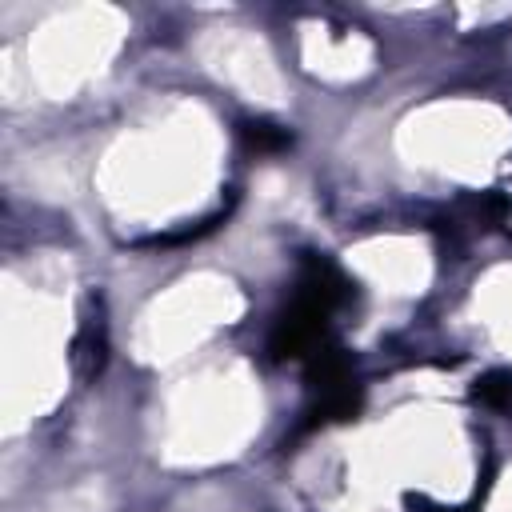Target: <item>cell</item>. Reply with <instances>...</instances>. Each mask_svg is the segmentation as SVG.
Returning a JSON list of instances; mask_svg holds the SVG:
<instances>
[{"instance_id":"obj_1","label":"cell","mask_w":512,"mask_h":512,"mask_svg":"<svg viewBox=\"0 0 512 512\" xmlns=\"http://www.w3.org/2000/svg\"><path fill=\"white\" fill-rule=\"evenodd\" d=\"M352 288L356 284L340 272V264H332L320 252H304L300 272H296V288L272 320L268 356L276 364L304 360L312 348L332 340V316L352 300Z\"/></svg>"},{"instance_id":"obj_2","label":"cell","mask_w":512,"mask_h":512,"mask_svg":"<svg viewBox=\"0 0 512 512\" xmlns=\"http://www.w3.org/2000/svg\"><path fill=\"white\" fill-rule=\"evenodd\" d=\"M304 384H308V412L304 428L352 420L360 412V384L352 376V364L336 340H324L304 356Z\"/></svg>"},{"instance_id":"obj_3","label":"cell","mask_w":512,"mask_h":512,"mask_svg":"<svg viewBox=\"0 0 512 512\" xmlns=\"http://www.w3.org/2000/svg\"><path fill=\"white\" fill-rule=\"evenodd\" d=\"M104 360H108L104 316H100V312H96V316L84 312V316H80V328H76V336H72V364H76V376H80V380L100 376Z\"/></svg>"},{"instance_id":"obj_4","label":"cell","mask_w":512,"mask_h":512,"mask_svg":"<svg viewBox=\"0 0 512 512\" xmlns=\"http://www.w3.org/2000/svg\"><path fill=\"white\" fill-rule=\"evenodd\" d=\"M472 400L480 408L492 412H508L512 408V368H488L472 380Z\"/></svg>"},{"instance_id":"obj_5","label":"cell","mask_w":512,"mask_h":512,"mask_svg":"<svg viewBox=\"0 0 512 512\" xmlns=\"http://www.w3.org/2000/svg\"><path fill=\"white\" fill-rule=\"evenodd\" d=\"M240 140L252 148V152H280L292 144V132L272 124V120H244L240 124Z\"/></svg>"},{"instance_id":"obj_6","label":"cell","mask_w":512,"mask_h":512,"mask_svg":"<svg viewBox=\"0 0 512 512\" xmlns=\"http://www.w3.org/2000/svg\"><path fill=\"white\" fill-rule=\"evenodd\" d=\"M408 504H412V512H472V508H448V504H432V500H424V496H408Z\"/></svg>"}]
</instances>
